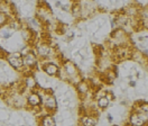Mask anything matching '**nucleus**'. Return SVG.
Here are the masks:
<instances>
[{
	"instance_id": "14",
	"label": "nucleus",
	"mask_w": 148,
	"mask_h": 126,
	"mask_svg": "<svg viewBox=\"0 0 148 126\" xmlns=\"http://www.w3.org/2000/svg\"><path fill=\"white\" fill-rule=\"evenodd\" d=\"M25 84H26V87L27 88H35V86H36V81H35V79L33 78V77H28L27 79H26V81H25Z\"/></svg>"
},
{
	"instance_id": "6",
	"label": "nucleus",
	"mask_w": 148,
	"mask_h": 126,
	"mask_svg": "<svg viewBox=\"0 0 148 126\" xmlns=\"http://www.w3.org/2000/svg\"><path fill=\"white\" fill-rule=\"evenodd\" d=\"M43 70H44V72H45L46 74H48V75H56V74L58 73L60 68H58V65L55 64V63L47 62L43 65Z\"/></svg>"
},
{
	"instance_id": "19",
	"label": "nucleus",
	"mask_w": 148,
	"mask_h": 126,
	"mask_svg": "<svg viewBox=\"0 0 148 126\" xmlns=\"http://www.w3.org/2000/svg\"><path fill=\"white\" fill-rule=\"evenodd\" d=\"M108 120H109V123H112V120H113V117H112V115L111 114H108Z\"/></svg>"
},
{
	"instance_id": "20",
	"label": "nucleus",
	"mask_w": 148,
	"mask_h": 126,
	"mask_svg": "<svg viewBox=\"0 0 148 126\" xmlns=\"http://www.w3.org/2000/svg\"><path fill=\"white\" fill-rule=\"evenodd\" d=\"M129 86L130 87H136V81H130Z\"/></svg>"
},
{
	"instance_id": "1",
	"label": "nucleus",
	"mask_w": 148,
	"mask_h": 126,
	"mask_svg": "<svg viewBox=\"0 0 148 126\" xmlns=\"http://www.w3.org/2000/svg\"><path fill=\"white\" fill-rule=\"evenodd\" d=\"M129 122L132 126H145L147 123V114L134 111L130 115Z\"/></svg>"
},
{
	"instance_id": "3",
	"label": "nucleus",
	"mask_w": 148,
	"mask_h": 126,
	"mask_svg": "<svg viewBox=\"0 0 148 126\" xmlns=\"http://www.w3.org/2000/svg\"><path fill=\"white\" fill-rule=\"evenodd\" d=\"M23 64L24 66L27 68H34L37 64V57L36 54H34V52H29V53L23 55Z\"/></svg>"
},
{
	"instance_id": "8",
	"label": "nucleus",
	"mask_w": 148,
	"mask_h": 126,
	"mask_svg": "<svg viewBox=\"0 0 148 126\" xmlns=\"http://www.w3.org/2000/svg\"><path fill=\"white\" fill-rule=\"evenodd\" d=\"M80 123H81V126H95L97 125V119L90 115H84L81 117Z\"/></svg>"
},
{
	"instance_id": "7",
	"label": "nucleus",
	"mask_w": 148,
	"mask_h": 126,
	"mask_svg": "<svg viewBox=\"0 0 148 126\" xmlns=\"http://www.w3.org/2000/svg\"><path fill=\"white\" fill-rule=\"evenodd\" d=\"M37 54L40 57H48L52 53V47L48 44H39L37 46Z\"/></svg>"
},
{
	"instance_id": "17",
	"label": "nucleus",
	"mask_w": 148,
	"mask_h": 126,
	"mask_svg": "<svg viewBox=\"0 0 148 126\" xmlns=\"http://www.w3.org/2000/svg\"><path fill=\"white\" fill-rule=\"evenodd\" d=\"M61 9H62L63 11H70V10H71V7H70V6H66V5H62Z\"/></svg>"
},
{
	"instance_id": "15",
	"label": "nucleus",
	"mask_w": 148,
	"mask_h": 126,
	"mask_svg": "<svg viewBox=\"0 0 148 126\" xmlns=\"http://www.w3.org/2000/svg\"><path fill=\"white\" fill-rule=\"evenodd\" d=\"M8 16L5 14V12H1L0 11V27H2V26H5L7 23H8Z\"/></svg>"
},
{
	"instance_id": "12",
	"label": "nucleus",
	"mask_w": 148,
	"mask_h": 126,
	"mask_svg": "<svg viewBox=\"0 0 148 126\" xmlns=\"http://www.w3.org/2000/svg\"><path fill=\"white\" fill-rule=\"evenodd\" d=\"M71 11H72V14H73L74 17L76 18H80L82 16V7L79 5V3H76V5H74L73 7L71 8Z\"/></svg>"
},
{
	"instance_id": "11",
	"label": "nucleus",
	"mask_w": 148,
	"mask_h": 126,
	"mask_svg": "<svg viewBox=\"0 0 148 126\" xmlns=\"http://www.w3.org/2000/svg\"><path fill=\"white\" fill-rule=\"evenodd\" d=\"M97 104H98V107L99 108H101V109H106V108H108V106H109L110 100L108 99L107 96H102V97H99V98H98Z\"/></svg>"
},
{
	"instance_id": "16",
	"label": "nucleus",
	"mask_w": 148,
	"mask_h": 126,
	"mask_svg": "<svg viewBox=\"0 0 148 126\" xmlns=\"http://www.w3.org/2000/svg\"><path fill=\"white\" fill-rule=\"evenodd\" d=\"M1 36L3 37V38H9V37H11L12 36V32L11 30H8L7 28H5V29H2L1 30Z\"/></svg>"
},
{
	"instance_id": "5",
	"label": "nucleus",
	"mask_w": 148,
	"mask_h": 126,
	"mask_svg": "<svg viewBox=\"0 0 148 126\" xmlns=\"http://www.w3.org/2000/svg\"><path fill=\"white\" fill-rule=\"evenodd\" d=\"M27 102L32 107H38L42 104V97L39 96V93H37L35 91L30 92L27 97Z\"/></svg>"
},
{
	"instance_id": "21",
	"label": "nucleus",
	"mask_w": 148,
	"mask_h": 126,
	"mask_svg": "<svg viewBox=\"0 0 148 126\" xmlns=\"http://www.w3.org/2000/svg\"><path fill=\"white\" fill-rule=\"evenodd\" d=\"M3 1H6V0H0V3H1V2H3Z\"/></svg>"
},
{
	"instance_id": "4",
	"label": "nucleus",
	"mask_w": 148,
	"mask_h": 126,
	"mask_svg": "<svg viewBox=\"0 0 148 126\" xmlns=\"http://www.w3.org/2000/svg\"><path fill=\"white\" fill-rule=\"evenodd\" d=\"M42 102H44V106L48 111H55L57 108V101L55 97H53L52 95H47L44 100H42Z\"/></svg>"
},
{
	"instance_id": "2",
	"label": "nucleus",
	"mask_w": 148,
	"mask_h": 126,
	"mask_svg": "<svg viewBox=\"0 0 148 126\" xmlns=\"http://www.w3.org/2000/svg\"><path fill=\"white\" fill-rule=\"evenodd\" d=\"M7 61L15 69H20V68L24 66V64H23V55L20 54V52L8 54L7 55Z\"/></svg>"
},
{
	"instance_id": "9",
	"label": "nucleus",
	"mask_w": 148,
	"mask_h": 126,
	"mask_svg": "<svg viewBox=\"0 0 148 126\" xmlns=\"http://www.w3.org/2000/svg\"><path fill=\"white\" fill-rule=\"evenodd\" d=\"M76 89L79 91V93L81 95H86L90 90V87H89V83L86 81H80L76 86Z\"/></svg>"
},
{
	"instance_id": "10",
	"label": "nucleus",
	"mask_w": 148,
	"mask_h": 126,
	"mask_svg": "<svg viewBox=\"0 0 148 126\" xmlns=\"http://www.w3.org/2000/svg\"><path fill=\"white\" fill-rule=\"evenodd\" d=\"M40 126H56V123L51 115H46L40 119Z\"/></svg>"
},
{
	"instance_id": "18",
	"label": "nucleus",
	"mask_w": 148,
	"mask_h": 126,
	"mask_svg": "<svg viewBox=\"0 0 148 126\" xmlns=\"http://www.w3.org/2000/svg\"><path fill=\"white\" fill-rule=\"evenodd\" d=\"M55 6L57 7V8H61V7H62V2H61L60 0H58V1H56V2H55Z\"/></svg>"
},
{
	"instance_id": "13",
	"label": "nucleus",
	"mask_w": 148,
	"mask_h": 126,
	"mask_svg": "<svg viewBox=\"0 0 148 126\" xmlns=\"http://www.w3.org/2000/svg\"><path fill=\"white\" fill-rule=\"evenodd\" d=\"M136 111H137V113H143V114H147L148 104L146 101H140V102H138V109H137Z\"/></svg>"
}]
</instances>
